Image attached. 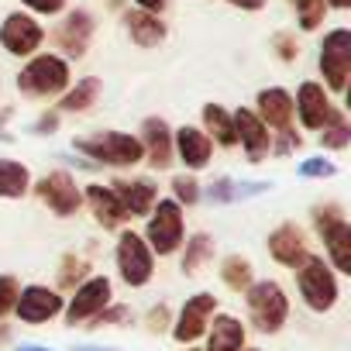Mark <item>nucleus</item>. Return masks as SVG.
<instances>
[{
  "label": "nucleus",
  "mask_w": 351,
  "mask_h": 351,
  "mask_svg": "<svg viewBox=\"0 0 351 351\" xmlns=\"http://www.w3.org/2000/svg\"><path fill=\"white\" fill-rule=\"evenodd\" d=\"M76 152L90 155L93 162L100 165H114V169H131L145 158L141 152V141L134 134H124V131H97V134H83L73 141Z\"/></svg>",
  "instance_id": "nucleus-1"
},
{
  "label": "nucleus",
  "mask_w": 351,
  "mask_h": 351,
  "mask_svg": "<svg viewBox=\"0 0 351 351\" xmlns=\"http://www.w3.org/2000/svg\"><path fill=\"white\" fill-rule=\"evenodd\" d=\"M245 306H248V320L262 334H279L286 317H289V296H286V289L276 279L252 282L245 289Z\"/></svg>",
  "instance_id": "nucleus-2"
},
{
  "label": "nucleus",
  "mask_w": 351,
  "mask_h": 351,
  "mask_svg": "<svg viewBox=\"0 0 351 351\" xmlns=\"http://www.w3.org/2000/svg\"><path fill=\"white\" fill-rule=\"evenodd\" d=\"M145 245L152 248V255H176L183 248V238H186V217H183V207L176 200H155L152 214H148V224H145Z\"/></svg>",
  "instance_id": "nucleus-3"
},
{
  "label": "nucleus",
  "mask_w": 351,
  "mask_h": 351,
  "mask_svg": "<svg viewBox=\"0 0 351 351\" xmlns=\"http://www.w3.org/2000/svg\"><path fill=\"white\" fill-rule=\"evenodd\" d=\"M293 272H296V289H300L303 303H306L313 313H327V310L337 303V296H341L337 276H334V269H330L320 255H306Z\"/></svg>",
  "instance_id": "nucleus-4"
},
{
  "label": "nucleus",
  "mask_w": 351,
  "mask_h": 351,
  "mask_svg": "<svg viewBox=\"0 0 351 351\" xmlns=\"http://www.w3.org/2000/svg\"><path fill=\"white\" fill-rule=\"evenodd\" d=\"M69 62L62 56H35L21 73H18V90L28 97H56L69 86Z\"/></svg>",
  "instance_id": "nucleus-5"
},
{
  "label": "nucleus",
  "mask_w": 351,
  "mask_h": 351,
  "mask_svg": "<svg viewBox=\"0 0 351 351\" xmlns=\"http://www.w3.org/2000/svg\"><path fill=\"white\" fill-rule=\"evenodd\" d=\"M114 262H117L121 282L131 286V289L148 286L152 276H155V255H152V248L145 245V238L134 234V231H121L117 248H114Z\"/></svg>",
  "instance_id": "nucleus-6"
},
{
  "label": "nucleus",
  "mask_w": 351,
  "mask_h": 351,
  "mask_svg": "<svg viewBox=\"0 0 351 351\" xmlns=\"http://www.w3.org/2000/svg\"><path fill=\"white\" fill-rule=\"evenodd\" d=\"M320 73H324L327 93H348V76H351V32L348 28H334L330 35H324Z\"/></svg>",
  "instance_id": "nucleus-7"
},
{
  "label": "nucleus",
  "mask_w": 351,
  "mask_h": 351,
  "mask_svg": "<svg viewBox=\"0 0 351 351\" xmlns=\"http://www.w3.org/2000/svg\"><path fill=\"white\" fill-rule=\"evenodd\" d=\"M214 313H217V296H214V293H193V296H186L180 317H176L172 327H169L172 341L183 344V348H190L193 341H200V337L207 334Z\"/></svg>",
  "instance_id": "nucleus-8"
},
{
  "label": "nucleus",
  "mask_w": 351,
  "mask_h": 351,
  "mask_svg": "<svg viewBox=\"0 0 351 351\" xmlns=\"http://www.w3.org/2000/svg\"><path fill=\"white\" fill-rule=\"evenodd\" d=\"M110 296H114V282H110L107 276H86V279L73 289L69 303L62 306L66 324H69V327H76V324L93 320V317L110 303Z\"/></svg>",
  "instance_id": "nucleus-9"
},
{
  "label": "nucleus",
  "mask_w": 351,
  "mask_h": 351,
  "mask_svg": "<svg viewBox=\"0 0 351 351\" xmlns=\"http://www.w3.org/2000/svg\"><path fill=\"white\" fill-rule=\"evenodd\" d=\"M35 193L42 197V204L56 214V217H73L83 204V193L76 186V180L69 172L56 169V172H45L42 180L35 183Z\"/></svg>",
  "instance_id": "nucleus-10"
},
{
  "label": "nucleus",
  "mask_w": 351,
  "mask_h": 351,
  "mask_svg": "<svg viewBox=\"0 0 351 351\" xmlns=\"http://www.w3.org/2000/svg\"><path fill=\"white\" fill-rule=\"evenodd\" d=\"M42 42H45V28L32 14L14 11V14L4 18V25H0V45H4V52H11L18 59L21 56H35L42 49Z\"/></svg>",
  "instance_id": "nucleus-11"
},
{
  "label": "nucleus",
  "mask_w": 351,
  "mask_h": 351,
  "mask_svg": "<svg viewBox=\"0 0 351 351\" xmlns=\"http://www.w3.org/2000/svg\"><path fill=\"white\" fill-rule=\"evenodd\" d=\"M66 306V300L59 296V289H49L42 282H32V286H21L18 293V303H14V313L21 324H49L52 317H59Z\"/></svg>",
  "instance_id": "nucleus-12"
},
{
  "label": "nucleus",
  "mask_w": 351,
  "mask_h": 351,
  "mask_svg": "<svg viewBox=\"0 0 351 351\" xmlns=\"http://www.w3.org/2000/svg\"><path fill=\"white\" fill-rule=\"evenodd\" d=\"M334 110H337V107L330 104V93L324 90V83H313V80L300 83V90H296V97H293V114L300 117V124H303L306 131H320V128L330 121Z\"/></svg>",
  "instance_id": "nucleus-13"
},
{
  "label": "nucleus",
  "mask_w": 351,
  "mask_h": 351,
  "mask_svg": "<svg viewBox=\"0 0 351 351\" xmlns=\"http://www.w3.org/2000/svg\"><path fill=\"white\" fill-rule=\"evenodd\" d=\"M172 152L180 155V162L186 165V172H200L210 165V155H214V141L204 134V128H193V124H183L172 131Z\"/></svg>",
  "instance_id": "nucleus-14"
},
{
  "label": "nucleus",
  "mask_w": 351,
  "mask_h": 351,
  "mask_svg": "<svg viewBox=\"0 0 351 351\" xmlns=\"http://www.w3.org/2000/svg\"><path fill=\"white\" fill-rule=\"evenodd\" d=\"M231 121H234L238 141H241L245 152H248V162H265V155H269V148H272V131L258 121V114L248 110V107H238V110L231 114Z\"/></svg>",
  "instance_id": "nucleus-15"
},
{
  "label": "nucleus",
  "mask_w": 351,
  "mask_h": 351,
  "mask_svg": "<svg viewBox=\"0 0 351 351\" xmlns=\"http://www.w3.org/2000/svg\"><path fill=\"white\" fill-rule=\"evenodd\" d=\"M138 141H141V152H145V158H148L152 169L162 172V169L172 165V158H176V152H172V128L162 117H145Z\"/></svg>",
  "instance_id": "nucleus-16"
},
{
  "label": "nucleus",
  "mask_w": 351,
  "mask_h": 351,
  "mask_svg": "<svg viewBox=\"0 0 351 351\" xmlns=\"http://www.w3.org/2000/svg\"><path fill=\"white\" fill-rule=\"evenodd\" d=\"M93 38V14L90 11H69L66 21L56 28V45L69 56V59H83Z\"/></svg>",
  "instance_id": "nucleus-17"
},
{
  "label": "nucleus",
  "mask_w": 351,
  "mask_h": 351,
  "mask_svg": "<svg viewBox=\"0 0 351 351\" xmlns=\"http://www.w3.org/2000/svg\"><path fill=\"white\" fill-rule=\"evenodd\" d=\"M269 255L279 262V265H286V269H296L310 252H306V234H303V228L300 224H293V221H286V224H279L272 234H269Z\"/></svg>",
  "instance_id": "nucleus-18"
},
{
  "label": "nucleus",
  "mask_w": 351,
  "mask_h": 351,
  "mask_svg": "<svg viewBox=\"0 0 351 351\" xmlns=\"http://www.w3.org/2000/svg\"><path fill=\"white\" fill-rule=\"evenodd\" d=\"M110 190L121 200L128 217H148L155 200H158V186L152 180H114Z\"/></svg>",
  "instance_id": "nucleus-19"
},
{
  "label": "nucleus",
  "mask_w": 351,
  "mask_h": 351,
  "mask_svg": "<svg viewBox=\"0 0 351 351\" xmlns=\"http://www.w3.org/2000/svg\"><path fill=\"white\" fill-rule=\"evenodd\" d=\"M258 121L269 128V131H286V128H293V97H289V90H282V86H265L262 93H258Z\"/></svg>",
  "instance_id": "nucleus-20"
},
{
  "label": "nucleus",
  "mask_w": 351,
  "mask_h": 351,
  "mask_svg": "<svg viewBox=\"0 0 351 351\" xmlns=\"http://www.w3.org/2000/svg\"><path fill=\"white\" fill-rule=\"evenodd\" d=\"M83 200L90 204V210H93V221L100 224V228H121L124 221H131L128 214H124V207H121V200L114 197V190L110 186H100V183H90L86 186V193H83Z\"/></svg>",
  "instance_id": "nucleus-21"
},
{
  "label": "nucleus",
  "mask_w": 351,
  "mask_h": 351,
  "mask_svg": "<svg viewBox=\"0 0 351 351\" xmlns=\"http://www.w3.org/2000/svg\"><path fill=\"white\" fill-rule=\"evenodd\" d=\"M245 337H248V330L234 313H217L214 327H207V348L204 351H241Z\"/></svg>",
  "instance_id": "nucleus-22"
},
{
  "label": "nucleus",
  "mask_w": 351,
  "mask_h": 351,
  "mask_svg": "<svg viewBox=\"0 0 351 351\" xmlns=\"http://www.w3.org/2000/svg\"><path fill=\"white\" fill-rule=\"evenodd\" d=\"M320 238H324V248H327L330 269L351 276V224H348V217L337 221V224H330Z\"/></svg>",
  "instance_id": "nucleus-23"
},
{
  "label": "nucleus",
  "mask_w": 351,
  "mask_h": 351,
  "mask_svg": "<svg viewBox=\"0 0 351 351\" xmlns=\"http://www.w3.org/2000/svg\"><path fill=\"white\" fill-rule=\"evenodd\" d=\"M124 25H128V35L138 49H155L165 42V25L158 21V14H148V11H128L124 14Z\"/></svg>",
  "instance_id": "nucleus-24"
},
{
  "label": "nucleus",
  "mask_w": 351,
  "mask_h": 351,
  "mask_svg": "<svg viewBox=\"0 0 351 351\" xmlns=\"http://www.w3.org/2000/svg\"><path fill=\"white\" fill-rule=\"evenodd\" d=\"M32 190V169L18 158H0V200H21Z\"/></svg>",
  "instance_id": "nucleus-25"
},
{
  "label": "nucleus",
  "mask_w": 351,
  "mask_h": 351,
  "mask_svg": "<svg viewBox=\"0 0 351 351\" xmlns=\"http://www.w3.org/2000/svg\"><path fill=\"white\" fill-rule=\"evenodd\" d=\"M100 90H104V83H100L97 76H83V80H76V86H66V90H62L59 110H66V114H83V110H90V107L97 104Z\"/></svg>",
  "instance_id": "nucleus-26"
},
{
  "label": "nucleus",
  "mask_w": 351,
  "mask_h": 351,
  "mask_svg": "<svg viewBox=\"0 0 351 351\" xmlns=\"http://www.w3.org/2000/svg\"><path fill=\"white\" fill-rule=\"evenodd\" d=\"M200 117H204V134H207L210 141H217V145H224V148H234V145H238L234 121H231V114H228L221 104H207Z\"/></svg>",
  "instance_id": "nucleus-27"
},
{
  "label": "nucleus",
  "mask_w": 351,
  "mask_h": 351,
  "mask_svg": "<svg viewBox=\"0 0 351 351\" xmlns=\"http://www.w3.org/2000/svg\"><path fill=\"white\" fill-rule=\"evenodd\" d=\"M221 279H224L228 289L245 293V289L255 282V265H252V258H245V255H228V258L221 262Z\"/></svg>",
  "instance_id": "nucleus-28"
},
{
  "label": "nucleus",
  "mask_w": 351,
  "mask_h": 351,
  "mask_svg": "<svg viewBox=\"0 0 351 351\" xmlns=\"http://www.w3.org/2000/svg\"><path fill=\"white\" fill-rule=\"evenodd\" d=\"M214 258V238L210 234H193L190 241H186V252H183V262H180V269L186 272V276H197L207 262Z\"/></svg>",
  "instance_id": "nucleus-29"
},
{
  "label": "nucleus",
  "mask_w": 351,
  "mask_h": 351,
  "mask_svg": "<svg viewBox=\"0 0 351 351\" xmlns=\"http://www.w3.org/2000/svg\"><path fill=\"white\" fill-rule=\"evenodd\" d=\"M320 145H324L327 152H344V148L351 145V124H348L344 110H334L330 121L320 128Z\"/></svg>",
  "instance_id": "nucleus-30"
},
{
  "label": "nucleus",
  "mask_w": 351,
  "mask_h": 351,
  "mask_svg": "<svg viewBox=\"0 0 351 351\" xmlns=\"http://www.w3.org/2000/svg\"><path fill=\"white\" fill-rule=\"evenodd\" d=\"M90 276V262L83 258V255H62V262H59V289L62 293H73L83 279Z\"/></svg>",
  "instance_id": "nucleus-31"
},
{
  "label": "nucleus",
  "mask_w": 351,
  "mask_h": 351,
  "mask_svg": "<svg viewBox=\"0 0 351 351\" xmlns=\"http://www.w3.org/2000/svg\"><path fill=\"white\" fill-rule=\"evenodd\" d=\"M293 8H296V18H300V28L303 32H317L324 14H327V4L324 0H293Z\"/></svg>",
  "instance_id": "nucleus-32"
},
{
  "label": "nucleus",
  "mask_w": 351,
  "mask_h": 351,
  "mask_svg": "<svg viewBox=\"0 0 351 351\" xmlns=\"http://www.w3.org/2000/svg\"><path fill=\"white\" fill-rule=\"evenodd\" d=\"M172 200L180 207H193L200 200V183L193 180V172H180L172 180Z\"/></svg>",
  "instance_id": "nucleus-33"
},
{
  "label": "nucleus",
  "mask_w": 351,
  "mask_h": 351,
  "mask_svg": "<svg viewBox=\"0 0 351 351\" xmlns=\"http://www.w3.org/2000/svg\"><path fill=\"white\" fill-rule=\"evenodd\" d=\"M131 320H134L131 306H124V303H107V306L93 317L90 327H124V324H131Z\"/></svg>",
  "instance_id": "nucleus-34"
},
{
  "label": "nucleus",
  "mask_w": 351,
  "mask_h": 351,
  "mask_svg": "<svg viewBox=\"0 0 351 351\" xmlns=\"http://www.w3.org/2000/svg\"><path fill=\"white\" fill-rule=\"evenodd\" d=\"M296 176H303V180H330V176H337V165L330 158H303L296 165Z\"/></svg>",
  "instance_id": "nucleus-35"
},
{
  "label": "nucleus",
  "mask_w": 351,
  "mask_h": 351,
  "mask_svg": "<svg viewBox=\"0 0 351 351\" xmlns=\"http://www.w3.org/2000/svg\"><path fill=\"white\" fill-rule=\"evenodd\" d=\"M337 221H344L341 204L327 200V204H317V207H313V228H317V234H324V231H327L330 224H337Z\"/></svg>",
  "instance_id": "nucleus-36"
},
{
  "label": "nucleus",
  "mask_w": 351,
  "mask_h": 351,
  "mask_svg": "<svg viewBox=\"0 0 351 351\" xmlns=\"http://www.w3.org/2000/svg\"><path fill=\"white\" fill-rule=\"evenodd\" d=\"M18 293H21V282H18L14 276H0V317H8V313H14Z\"/></svg>",
  "instance_id": "nucleus-37"
},
{
  "label": "nucleus",
  "mask_w": 351,
  "mask_h": 351,
  "mask_svg": "<svg viewBox=\"0 0 351 351\" xmlns=\"http://www.w3.org/2000/svg\"><path fill=\"white\" fill-rule=\"evenodd\" d=\"M145 327H148V334H165V330L172 327V310H169V303H155V306L148 310V317H145Z\"/></svg>",
  "instance_id": "nucleus-38"
},
{
  "label": "nucleus",
  "mask_w": 351,
  "mask_h": 351,
  "mask_svg": "<svg viewBox=\"0 0 351 351\" xmlns=\"http://www.w3.org/2000/svg\"><path fill=\"white\" fill-rule=\"evenodd\" d=\"M272 134H279V141H272V148L269 152H276L279 158H286V155H293L300 145H303V138L296 134V128H286V131H272Z\"/></svg>",
  "instance_id": "nucleus-39"
},
{
  "label": "nucleus",
  "mask_w": 351,
  "mask_h": 351,
  "mask_svg": "<svg viewBox=\"0 0 351 351\" xmlns=\"http://www.w3.org/2000/svg\"><path fill=\"white\" fill-rule=\"evenodd\" d=\"M272 45H276V56L282 59V62H296V56H300V45H296V38L293 35H276L272 38Z\"/></svg>",
  "instance_id": "nucleus-40"
},
{
  "label": "nucleus",
  "mask_w": 351,
  "mask_h": 351,
  "mask_svg": "<svg viewBox=\"0 0 351 351\" xmlns=\"http://www.w3.org/2000/svg\"><path fill=\"white\" fill-rule=\"evenodd\" d=\"M25 8H32L35 14H59L66 8V0H21Z\"/></svg>",
  "instance_id": "nucleus-41"
},
{
  "label": "nucleus",
  "mask_w": 351,
  "mask_h": 351,
  "mask_svg": "<svg viewBox=\"0 0 351 351\" xmlns=\"http://www.w3.org/2000/svg\"><path fill=\"white\" fill-rule=\"evenodd\" d=\"M56 128H59V114H42V117L32 124L35 134H56Z\"/></svg>",
  "instance_id": "nucleus-42"
},
{
  "label": "nucleus",
  "mask_w": 351,
  "mask_h": 351,
  "mask_svg": "<svg viewBox=\"0 0 351 351\" xmlns=\"http://www.w3.org/2000/svg\"><path fill=\"white\" fill-rule=\"evenodd\" d=\"M231 8H241V11H262L265 0H228Z\"/></svg>",
  "instance_id": "nucleus-43"
},
{
  "label": "nucleus",
  "mask_w": 351,
  "mask_h": 351,
  "mask_svg": "<svg viewBox=\"0 0 351 351\" xmlns=\"http://www.w3.org/2000/svg\"><path fill=\"white\" fill-rule=\"evenodd\" d=\"M138 4V11H148V14H158L162 8H165V0H134Z\"/></svg>",
  "instance_id": "nucleus-44"
},
{
  "label": "nucleus",
  "mask_w": 351,
  "mask_h": 351,
  "mask_svg": "<svg viewBox=\"0 0 351 351\" xmlns=\"http://www.w3.org/2000/svg\"><path fill=\"white\" fill-rule=\"evenodd\" d=\"M73 351H121V348H104V344H76Z\"/></svg>",
  "instance_id": "nucleus-45"
},
{
  "label": "nucleus",
  "mask_w": 351,
  "mask_h": 351,
  "mask_svg": "<svg viewBox=\"0 0 351 351\" xmlns=\"http://www.w3.org/2000/svg\"><path fill=\"white\" fill-rule=\"evenodd\" d=\"M18 351H56V348H45V344H35V341H25Z\"/></svg>",
  "instance_id": "nucleus-46"
},
{
  "label": "nucleus",
  "mask_w": 351,
  "mask_h": 351,
  "mask_svg": "<svg viewBox=\"0 0 351 351\" xmlns=\"http://www.w3.org/2000/svg\"><path fill=\"white\" fill-rule=\"evenodd\" d=\"M324 4H330V8H337V11H348L351 0H324Z\"/></svg>",
  "instance_id": "nucleus-47"
},
{
  "label": "nucleus",
  "mask_w": 351,
  "mask_h": 351,
  "mask_svg": "<svg viewBox=\"0 0 351 351\" xmlns=\"http://www.w3.org/2000/svg\"><path fill=\"white\" fill-rule=\"evenodd\" d=\"M8 337H11V327H8V324H0V344H4Z\"/></svg>",
  "instance_id": "nucleus-48"
},
{
  "label": "nucleus",
  "mask_w": 351,
  "mask_h": 351,
  "mask_svg": "<svg viewBox=\"0 0 351 351\" xmlns=\"http://www.w3.org/2000/svg\"><path fill=\"white\" fill-rule=\"evenodd\" d=\"M186 351H204V348H193V344H190V348H186Z\"/></svg>",
  "instance_id": "nucleus-49"
},
{
  "label": "nucleus",
  "mask_w": 351,
  "mask_h": 351,
  "mask_svg": "<svg viewBox=\"0 0 351 351\" xmlns=\"http://www.w3.org/2000/svg\"><path fill=\"white\" fill-rule=\"evenodd\" d=\"M241 351H258V348H241Z\"/></svg>",
  "instance_id": "nucleus-50"
},
{
  "label": "nucleus",
  "mask_w": 351,
  "mask_h": 351,
  "mask_svg": "<svg viewBox=\"0 0 351 351\" xmlns=\"http://www.w3.org/2000/svg\"><path fill=\"white\" fill-rule=\"evenodd\" d=\"M0 138H4V134H0Z\"/></svg>",
  "instance_id": "nucleus-51"
}]
</instances>
